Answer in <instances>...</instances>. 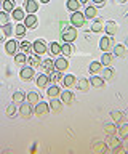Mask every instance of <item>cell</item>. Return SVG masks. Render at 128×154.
Instances as JSON below:
<instances>
[{
    "label": "cell",
    "mask_w": 128,
    "mask_h": 154,
    "mask_svg": "<svg viewBox=\"0 0 128 154\" xmlns=\"http://www.w3.org/2000/svg\"><path fill=\"white\" fill-rule=\"evenodd\" d=\"M61 38L67 43H72L75 38H77V27L74 26H67L64 29H61Z\"/></svg>",
    "instance_id": "cell-1"
},
{
    "label": "cell",
    "mask_w": 128,
    "mask_h": 154,
    "mask_svg": "<svg viewBox=\"0 0 128 154\" xmlns=\"http://www.w3.org/2000/svg\"><path fill=\"white\" fill-rule=\"evenodd\" d=\"M114 45H115V42H114V38L111 35H104L103 38H99V48L103 51H111Z\"/></svg>",
    "instance_id": "cell-2"
},
{
    "label": "cell",
    "mask_w": 128,
    "mask_h": 154,
    "mask_svg": "<svg viewBox=\"0 0 128 154\" xmlns=\"http://www.w3.org/2000/svg\"><path fill=\"white\" fill-rule=\"evenodd\" d=\"M85 14L80 13V11H74L72 14H70V24H72L74 27H82L85 24Z\"/></svg>",
    "instance_id": "cell-3"
},
{
    "label": "cell",
    "mask_w": 128,
    "mask_h": 154,
    "mask_svg": "<svg viewBox=\"0 0 128 154\" xmlns=\"http://www.w3.org/2000/svg\"><path fill=\"white\" fill-rule=\"evenodd\" d=\"M46 43L43 38H37V40L32 43V53H35V55H43V53L46 51Z\"/></svg>",
    "instance_id": "cell-4"
},
{
    "label": "cell",
    "mask_w": 128,
    "mask_h": 154,
    "mask_svg": "<svg viewBox=\"0 0 128 154\" xmlns=\"http://www.w3.org/2000/svg\"><path fill=\"white\" fill-rule=\"evenodd\" d=\"M34 75H35V72H34V67H32V66H22V67H21L19 77H21L24 82H29Z\"/></svg>",
    "instance_id": "cell-5"
},
{
    "label": "cell",
    "mask_w": 128,
    "mask_h": 154,
    "mask_svg": "<svg viewBox=\"0 0 128 154\" xmlns=\"http://www.w3.org/2000/svg\"><path fill=\"white\" fill-rule=\"evenodd\" d=\"M32 106H34V104H31L29 101H27V103L24 101V103L19 104V112H21V116L24 119H29L32 116V112H34V108H32Z\"/></svg>",
    "instance_id": "cell-6"
},
{
    "label": "cell",
    "mask_w": 128,
    "mask_h": 154,
    "mask_svg": "<svg viewBox=\"0 0 128 154\" xmlns=\"http://www.w3.org/2000/svg\"><path fill=\"white\" fill-rule=\"evenodd\" d=\"M24 10L29 14H35L39 11V2L37 0H24Z\"/></svg>",
    "instance_id": "cell-7"
},
{
    "label": "cell",
    "mask_w": 128,
    "mask_h": 154,
    "mask_svg": "<svg viewBox=\"0 0 128 154\" xmlns=\"http://www.w3.org/2000/svg\"><path fill=\"white\" fill-rule=\"evenodd\" d=\"M48 111H50V104H48V103L39 101L37 104H34V112H35L37 116H45Z\"/></svg>",
    "instance_id": "cell-8"
},
{
    "label": "cell",
    "mask_w": 128,
    "mask_h": 154,
    "mask_svg": "<svg viewBox=\"0 0 128 154\" xmlns=\"http://www.w3.org/2000/svg\"><path fill=\"white\" fill-rule=\"evenodd\" d=\"M104 31H106V35H115L117 31H118V27H117V23L115 21H107V23H104Z\"/></svg>",
    "instance_id": "cell-9"
},
{
    "label": "cell",
    "mask_w": 128,
    "mask_h": 154,
    "mask_svg": "<svg viewBox=\"0 0 128 154\" xmlns=\"http://www.w3.org/2000/svg\"><path fill=\"white\" fill-rule=\"evenodd\" d=\"M67 67H69V63H67V60H66V56H59V58L55 60V69L64 72Z\"/></svg>",
    "instance_id": "cell-10"
},
{
    "label": "cell",
    "mask_w": 128,
    "mask_h": 154,
    "mask_svg": "<svg viewBox=\"0 0 128 154\" xmlns=\"http://www.w3.org/2000/svg\"><path fill=\"white\" fill-rule=\"evenodd\" d=\"M37 24H39V18H37L35 14H26L24 26L27 29H34V27H37Z\"/></svg>",
    "instance_id": "cell-11"
},
{
    "label": "cell",
    "mask_w": 128,
    "mask_h": 154,
    "mask_svg": "<svg viewBox=\"0 0 128 154\" xmlns=\"http://www.w3.org/2000/svg\"><path fill=\"white\" fill-rule=\"evenodd\" d=\"M90 84H91L94 88H104L106 80H104L103 77H99L98 74H93V77H90Z\"/></svg>",
    "instance_id": "cell-12"
},
{
    "label": "cell",
    "mask_w": 128,
    "mask_h": 154,
    "mask_svg": "<svg viewBox=\"0 0 128 154\" xmlns=\"http://www.w3.org/2000/svg\"><path fill=\"white\" fill-rule=\"evenodd\" d=\"M106 144H107V148L117 149V148L122 146V141L115 137V135H107V141H106Z\"/></svg>",
    "instance_id": "cell-13"
},
{
    "label": "cell",
    "mask_w": 128,
    "mask_h": 154,
    "mask_svg": "<svg viewBox=\"0 0 128 154\" xmlns=\"http://www.w3.org/2000/svg\"><path fill=\"white\" fill-rule=\"evenodd\" d=\"M18 47H19V45H18V42L11 38V40H8L5 43V51L8 53V55H16V53H18Z\"/></svg>",
    "instance_id": "cell-14"
},
{
    "label": "cell",
    "mask_w": 128,
    "mask_h": 154,
    "mask_svg": "<svg viewBox=\"0 0 128 154\" xmlns=\"http://www.w3.org/2000/svg\"><path fill=\"white\" fill-rule=\"evenodd\" d=\"M114 60H115V56H114L112 51H104L103 56H101V64L111 66V64H114Z\"/></svg>",
    "instance_id": "cell-15"
},
{
    "label": "cell",
    "mask_w": 128,
    "mask_h": 154,
    "mask_svg": "<svg viewBox=\"0 0 128 154\" xmlns=\"http://www.w3.org/2000/svg\"><path fill=\"white\" fill-rule=\"evenodd\" d=\"M75 84H77V79H75L74 74H66V75H63V85H64V87L72 88Z\"/></svg>",
    "instance_id": "cell-16"
},
{
    "label": "cell",
    "mask_w": 128,
    "mask_h": 154,
    "mask_svg": "<svg viewBox=\"0 0 128 154\" xmlns=\"http://www.w3.org/2000/svg\"><path fill=\"white\" fill-rule=\"evenodd\" d=\"M112 53H114V56H117V58H123L127 55V47L122 45V43H117V45H114Z\"/></svg>",
    "instance_id": "cell-17"
},
{
    "label": "cell",
    "mask_w": 128,
    "mask_h": 154,
    "mask_svg": "<svg viewBox=\"0 0 128 154\" xmlns=\"http://www.w3.org/2000/svg\"><path fill=\"white\" fill-rule=\"evenodd\" d=\"M35 84H37V87H40V88H45V87H48V84H50V77L46 74H39L35 79Z\"/></svg>",
    "instance_id": "cell-18"
},
{
    "label": "cell",
    "mask_w": 128,
    "mask_h": 154,
    "mask_svg": "<svg viewBox=\"0 0 128 154\" xmlns=\"http://www.w3.org/2000/svg\"><path fill=\"white\" fill-rule=\"evenodd\" d=\"M48 77H50V82H51V84H58V82H63V72L58 71V69L48 72Z\"/></svg>",
    "instance_id": "cell-19"
},
{
    "label": "cell",
    "mask_w": 128,
    "mask_h": 154,
    "mask_svg": "<svg viewBox=\"0 0 128 154\" xmlns=\"http://www.w3.org/2000/svg\"><path fill=\"white\" fill-rule=\"evenodd\" d=\"M63 101L61 100H58V98H51V101H50V109L53 111V112H61L63 111Z\"/></svg>",
    "instance_id": "cell-20"
},
{
    "label": "cell",
    "mask_w": 128,
    "mask_h": 154,
    "mask_svg": "<svg viewBox=\"0 0 128 154\" xmlns=\"http://www.w3.org/2000/svg\"><path fill=\"white\" fill-rule=\"evenodd\" d=\"M46 95H48L50 98H58V96L61 95V88L56 84H51L48 87V90H46Z\"/></svg>",
    "instance_id": "cell-21"
},
{
    "label": "cell",
    "mask_w": 128,
    "mask_h": 154,
    "mask_svg": "<svg viewBox=\"0 0 128 154\" xmlns=\"http://www.w3.org/2000/svg\"><path fill=\"white\" fill-rule=\"evenodd\" d=\"M114 77H115V69L114 67H111V66H106L103 69V79L104 80H112Z\"/></svg>",
    "instance_id": "cell-22"
},
{
    "label": "cell",
    "mask_w": 128,
    "mask_h": 154,
    "mask_svg": "<svg viewBox=\"0 0 128 154\" xmlns=\"http://www.w3.org/2000/svg\"><path fill=\"white\" fill-rule=\"evenodd\" d=\"M48 53H50L51 56H58V55H61V43H58V42H51L50 47H48Z\"/></svg>",
    "instance_id": "cell-23"
},
{
    "label": "cell",
    "mask_w": 128,
    "mask_h": 154,
    "mask_svg": "<svg viewBox=\"0 0 128 154\" xmlns=\"http://www.w3.org/2000/svg\"><path fill=\"white\" fill-rule=\"evenodd\" d=\"M59 96H61V101H63V103H66V104L72 103V100H74V93H72L70 90H63Z\"/></svg>",
    "instance_id": "cell-24"
},
{
    "label": "cell",
    "mask_w": 128,
    "mask_h": 154,
    "mask_svg": "<svg viewBox=\"0 0 128 154\" xmlns=\"http://www.w3.org/2000/svg\"><path fill=\"white\" fill-rule=\"evenodd\" d=\"M27 64L32 66V67H35V66H40L42 64V60H40V55H29L27 56Z\"/></svg>",
    "instance_id": "cell-25"
},
{
    "label": "cell",
    "mask_w": 128,
    "mask_h": 154,
    "mask_svg": "<svg viewBox=\"0 0 128 154\" xmlns=\"http://www.w3.org/2000/svg\"><path fill=\"white\" fill-rule=\"evenodd\" d=\"M26 101V95H24V91H21V90H18L13 93V103L15 104H21V103H24Z\"/></svg>",
    "instance_id": "cell-26"
},
{
    "label": "cell",
    "mask_w": 128,
    "mask_h": 154,
    "mask_svg": "<svg viewBox=\"0 0 128 154\" xmlns=\"http://www.w3.org/2000/svg\"><path fill=\"white\" fill-rule=\"evenodd\" d=\"M83 14H85V19H94L96 18V14H98V11H96V7H87L85 8V11H83Z\"/></svg>",
    "instance_id": "cell-27"
},
{
    "label": "cell",
    "mask_w": 128,
    "mask_h": 154,
    "mask_svg": "<svg viewBox=\"0 0 128 154\" xmlns=\"http://www.w3.org/2000/svg\"><path fill=\"white\" fill-rule=\"evenodd\" d=\"M15 63H16L18 66H26V64H27V56H26V53H22V51L16 53V55H15Z\"/></svg>",
    "instance_id": "cell-28"
},
{
    "label": "cell",
    "mask_w": 128,
    "mask_h": 154,
    "mask_svg": "<svg viewBox=\"0 0 128 154\" xmlns=\"http://www.w3.org/2000/svg\"><path fill=\"white\" fill-rule=\"evenodd\" d=\"M40 66L43 67V71H45V72H51V71H55V61L51 60V58H48V60H43Z\"/></svg>",
    "instance_id": "cell-29"
},
{
    "label": "cell",
    "mask_w": 128,
    "mask_h": 154,
    "mask_svg": "<svg viewBox=\"0 0 128 154\" xmlns=\"http://www.w3.org/2000/svg\"><path fill=\"white\" fill-rule=\"evenodd\" d=\"M90 72L91 74H99V72L103 71V64H101V61H93V63H90Z\"/></svg>",
    "instance_id": "cell-30"
},
{
    "label": "cell",
    "mask_w": 128,
    "mask_h": 154,
    "mask_svg": "<svg viewBox=\"0 0 128 154\" xmlns=\"http://www.w3.org/2000/svg\"><path fill=\"white\" fill-rule=\"evenodd\" d=\"M111 117L115 124H120V122H123V119H125V112H122V111H112Z\"/></svg>",
    "instance_id": "cell-31"
},
{
    "label": "cell",
    "mask_w": 128,
    "mask_h": 154,
    "mask_svg": "<svg viewBox=\"0 0 128 154\" xmlns=\"http://www.w3.org/2000/svg\"><path fill=\"white\" fill-rule=\"evenodd\" d=\"M80 5H82V3H80L79 0H67V3H66V8H67L69 11L74 13V11H79Z\"/></svg>",
    "instance_id": "cell-32"
},
{
    "label": "cell",
    "mask_w": 128,
    "mask_h": 154,
    "mask_svg": "<svg viewBox=\"0 0 128 154\" xmlns=\"http://www.w3.org/2000/svg\"><path fill=\"white\" fill-rule=\"evenodd\" d=\"M27 101H29L31 104H37L39 101H42V96L37 93V91H29V93H27Z\"/></svg>",
    "instance_id": "cell-33"
},
{
    "label": "cell",
    "mask_w": 128,
    "mask_h": 154,
    "mask_svg": "<svg viewBox=\"0 0 128 154\" xmlns=\"http://www.w3.org/2000/svg\"><path fill=\"white\" fill-rule=\"evenodd\" d=\"M61 55L63 56H70L72 55V43H67V42H64L63 45H61Z\"/></svg>",
    "instance_id": "cell-34"
},
{
    "label": "cell",
    "mask_w": 128,
    "mask_h": 154,
    "mask_svg": "<svg viewBox=\"0 0 128 154\" xmlns=\"http://www.w3.org/2000/svg\"><path fill=\"white\" fill-rule=\"evenodd\" d=\"M2 8L5 10V11H13V10L16 8V3H15V0H2Z\"/></svg>",
    "instance_id": "cell-35"
},
{
    "label": "cell",
    "mask_w": 128,
    "mask_h": 154,
    "mask_svg": "<svg viewBox=\"0 0 128 154\" xmlns=\"http://www.w3.org/2000/svg\"><path fill=\"white\" fill-rule=\"evenodd\" d=\"M77 87L80 91H88L90 90V80L88 79H80L77 80Z\"/></svg>",
    "instance_id": "cell-36"
},
{
    "label": "cell",
    "mask_w": 128,
    "mask_h": 154,
    "mask_svg": "<svg viewBox=\"0 0 128 154\" xmlns=\"http://www.w3.org/2000/svg\"><path fill=\"white\" fill-rule=\"evenodd\" d=\"M19 51L26 53V55H29V53L32 51V43H29L27 40H22V42L19 43Z\"/></svg>",
    "instance_id": "cell-37"
},
{
    "label": "cell",
    "mask_w": 128,
    "mask_h": 154,
    "mask_svg": "<svg viewBox=\"0 0 128 154\" xmlns=\"http://www.w3.org/2000/svg\"><path fill=\"white\" fill-rule=\"evenodd\" d=\"M104 29V23H103V19H94V23L91 24V31L93 32H101Z\"/></svg>",
    "instance_id": "cell-38"
},
{
    "label": "cell",
    "mask_w": 128,
    "mask_h": 154,
    "mask_svg": "<svg viewBox=\"0 0 128 154\" xmlns=\"http://www.w3.org/2000/svg\"><path fill=\"white\" fill-rule=\"evenodd\" d=\"M13 18H15L16 21H24V18H26L24 10L22 8H15L13 10Z\"/></svg>",
    "instance_id": "cell-39"
},
{
    "label": "cell",
    "mask_w": 128,
    "mask_h": 154,
    "mask_svg": "<svg viewBox=\"0 0 128 154\" xmlns=\"http://www.w3.org/2000/svg\"><path fill=\"white\" fill-rule=\"evenodd\" d=\"M93 151H94V152H99V154H104V152L107 151V144L103 143V141H99V143H96V144L93 146Z\"/></svg>",
    "instance_id": "cell-40"
},
{
    "label": "cell",
    "mask_w": 128,
    "mask_h": 154,
    "mask_svg": "<svg viewBox=\"0 0 128 154\" xmlns=\"http://www.w3.org/2000/svg\"><path fill=\"white\" fill-rule=\"evenodd\" d=\"M104 130H106L107 135H115L117 130H118V127L115 125V122H114V124H106V125H104Z\"/></svg>",
    "instance_id": "cell-41"
},
{
    "label": "cell",
    "mask_w": 128,
    "mask_h": 154,
    "mask_svg": "<svg viewBox=\"0 0 128 154\" xmlns=\"http://www.w3.org/2000/svg\"><path fill=\"white\" fill-rule=\"evenodd\" d=\"M10 23V13L8 11H5V10H2V11H0V24H8Z\"/></svg>",
    "instance_id": "cell-42"
},
{
    "label": "cell",
    "mask_w": 128,
    "mask_h": 154,
    "mask_svg": "<svg viewBox=\"0 0 128 154\" xmlns=\"http://www.w3.org/2000/svg\"><path fill=\"white\" fill-rule=\"evenodd\" d=\"M26 26H24V24H16V27H15V34H16V35L18 37H22V35H24V34H26Z\"/></svg>",
    "instance_id": "cell-43"
},
{
    "label": "cell",
    "mask_w": 128,
    "mask_h": 154,
    "mask_svg": "<svg viewBox=\"0 0 128 154\" xmlns=\"http://www.w3.org/2000/svg\"><path fill=\"white\" fill-rule=\"evenodd\" d=\"M117 132H118V135H120L122 138H127L128 137V124H122Z\"/></svg>",
    "instance_id": "cell-44"
},
{
    "label": "cell",
    "mask_w": 128,
    "mask_h": 154,
    "mask_svg": "<svg viewBox=\"0 0 128 154\" xmlns=\"http://www.w3.org/2000/svg\"><path fill=\"white\" fill-rule=\"evenodd\" d=\"M2 31H3V34H5L7 37H8V35H11V34H13L11 24H10V23H8V24H3V26H2Z\"/></svg>",
    "instance_id": "cell-45"
},
{
    "label": "cell",
    "mask_w": 128,
    "mask_h": 154,
    "mask_svg": "<svg viewBox=\"0 0 128 154\" xmlns=\"http://www.w3.org/2000/svg\"><path fill=\"white\" fill-rule=\"evenodd\" d=\"M15 114H16V104L11 103V104L7 108V116H8V117H13Z\"/></svg>",
    "instance_id": "cell-46"
},
{
    "label": "cell",
    "mask_w": 128,
    "mask_h": 154,
    "mask_svg": "<svg viewBox=\"0 0 128 154\" xmlns=\"http://www.w3.org/2000/svg\"><path fill=\"white\" fill-rule=\"evenodd\" d=\"M91 2L96 5V7H104V5H106V0H91Z\"/></svg>",
    "instance_id": "cell-47"
},
{
    "label": "cell",
    "mask_w": 128,
    "mask_h": 154,
    "mask_svg": "<svg viewBox=\"0 0 128 154\" xmlns=\"http://www.w3.org/2000/svg\"><path fill=\"white\" fill-rule=\"evenodd\" d=\"M59 26H61V29H64V27H67V26H69V23H67V21H61V23H59Z\"/></svg>",
    "instance_id": "cell-48"
},
{
    "label": "cell",
    "mask_w": 128,
    "mask_h": 154,
    "mask_svg": "<svg viewBox=\"0 0 128 154\" xmlns=\"http://www.w3.org/2000/svg\"><path fill=\"white\" fill-rule=\"evenodd\" d=\"M7 35H5V34H3V31H2V29H0V42H3V38H5Z\"/></svg>",
    "instance_id": "cell-49"
},
{
    "label": "cell",
    "mask_w": 128,
    "mask_h": 154,
    "mask_svg": "<svg viewBox=\"0 0 128 154\" xmlns=\"http://www.w3.org/2000/svg\"><path fill=\"white\" fill-rule=\"evenodd\" d=\"M79 2H80V3H82V5H87V3L90 2V0H79Z\"/></svg>",
    "instance_id": "cell-50"
},
{
    "label": "cell",
    "mask_w": 128,
    "mask_h": 154,
    "mask_svg": "<svg viewBox=\"0 0 128 154\" xmlns=\"http://www.w3.org/2000/svg\"><path fill=\"white\" fill-rule=\"evenodd\" d=\"M114 2H118V3H125V2H128V0H114Z\"/></svg>",
    "instance_id": "cell-51"
},
{
    "label": "cell",
    "mask_w": 128,
    "mask_h": 154,
    "mask_svg": "<svg viewBox=\"0 0 128 154\" xmlns=\"http://www.w3.org/2000/svg\"><path fill=\"white\" fill-rule=\"evenodd\" d=\"M125 47H128V35L125 37Z\"/></svg>",
    "instance_id": "cell-52"
},
{
    "label": "cell",
    "mask_w": 128,
    "mask_h": 154,
    "mask_svg": "<svg viewBox=\"0 0 128 154\" xmlns=\"http://www.w3.org/2000/svg\"><path fill=\"white\" fill-rule=\"evenodd\" d=\"M40 2H42V3H48L50 0H40Z\"/></svg>",
    "instance_id": "cell-53"
},
{
    "label": "cell",
    "mask_w": 128,
    "mask_h": 154,
    "mask_svg": "<svg viewBox=\"0 0 128 154\" xmlns=\"http://www.w3.org/2000/svg\"><path fill=\"white\" fill-rule=\"evenodd\" d=\"M123 140L127 141V149H128V137H127V138H123Z\"/></svg>",
    "instance_id": "cell-54"
},
{
    "label": "cell",
    "mask_w": 128,
    "mask_h": 154,
    "mask_svg": "<svg viewBox=\"0 0 128 154\" xmlns=\"http://www.w3.org/2000/svg\"><path fill=\"white\" fill-rule=\"evenodd\" d=\"M125 119L128 120V111H127V112H125Z\"/></svg>",
    "instance_id": "cell-55"
},
{
    "label": "cell",
    "mask_w": 128,
    "mask_h": 154,
    "mask_svg": "<svg viewBox=\"0 0 128 154\" xmlns=\"http://www.w3.org/2000/svg\"><path fill=\"white\" fill-rule=\"evenodd\" d=\"M0 7H2V0H0Z\"/></svg>",
    "instance_id": "cell-56"
}]
</instances>
